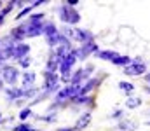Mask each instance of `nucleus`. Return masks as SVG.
I'll return each instance as SVG.
<instances>
[{
	"mask_svg": "<svg viewBox=\"0 0 150 131\" xmlns=\"http://www.w3.org/2000/svg\"><path fill=\"white\" fill-rule=\"evenodd\" d=\"M32 115H33V112H32V108H30V107H26V108H23V110L19 112V117H21L23 121H25V119H28V117H32Z\"/></svg>",
	"mask_w": 150,
	"mask_h": 131,
	"instance_id": "nucleus-26",
	"label": "nucleus"
},
{
	"mask_svg": "<svg viewBox=\"0 0 150 131\" xmlns=\"http://www.w3.org/2000/svg\"><path fill=\"white\" fill-rule=\"evenodd\" d=\"M147 93H150V87H147Z\"/></svg>",
	"mask_w": 150,
	"mask_h": 131,
	"instance_id": "nucleus-36",
	"label": "nucleus"
},
{
	"mask_svg": "<svg viewBox=\"0 0 150 131\" xmlns=\"http://www.w3.org/2000/svg\"><path fill=\"white\" fill-rule=\"evenodd\" d=\"M80 86H74V84H68L67 87H63L61 91H58V94H56V98H58V101H65V100H74L75 96H79V93H80Z\"/></svg>",
	"mask_w": 150,
	"mask_h": 131,
	"instance_id": "nucleus-3",
	"label": "nucleus"
},
{
	"mask_svg": "<svg viewBox=\"0 0 150 131\" xmlns=\"http://www.w3.org/2000/svg\"><path fill=\"white\" fill-rule=\"evenodd\" d=\"M0 123H2V117H0Z\"/></svg>",
	"mask_w": 150,
	"mask_h": 131,
	"instance_id": "nucleus-38",
	"label": "nucleus"
},
{
	"mask_svg": "<svg viewBox=\"0 0 150 131\" xmlns=\"http://www.w3.org/2000/svg\"><path fill=\"white\" fill-rule=\"evenodd\" d=\"M0 89H2V81H0Z\"/></svg>",
	"mask_w": 150,
	"mask_h": 131,
	"instance_id": "nucleus-37",
	"label": "nucleus"
},
{
	"mask_svg": "<svg viewBox=\"0 0 150 131\" xmlns=\"http://www.w3.org/2000/svg\"><path fill=\"white\" fill-rule=\"evenodd\" d=\"M112 63L113 65H117V67H124V68H126V67H129V65L133 63V59H131L129 56H119V58L113 59Z\"/></svg>",
	"mask_w": 150,
	"mask_h": 131,
	"instance_id": "nucleus-17",
	"label": "nucleus"
},
{
	"mask_svg": "<svg viewBox=\"0 0 150 131\" xmlns=\"http://www.w3.org/2000/svg\"><path fill=\"white\" fill-rule=\"evenodd\" d=\"M96 54H98V58H100V59H107V61H113L115 58H119V56H120V54H119V52H115V51H98Z\"/></svg>",
	"mask_w": 150,
	"mask_h": 131,
	"instance_id": "nucleus-14",
	"label": "nucleus"
},
{
	"mask_svg": "<svg viewBox=\"0 0 150 131\" xmlns=\"http://www.w3.org/2000/svg\"><path fill=\"white\" fill-rule=\"evenodd\" d=\"M119 130H122V131H134V130H136V123H134V121H122V123L119 124Z\"/></svg>",
	"mask_w": 150,
	"mask_h": 131,
	"instance_id": "nucleus-20",
	"label": "nucleus"
},
{
	"mask_svg": "<svg viewBox=\"0 0 150 131\" xmlns=\"http://www.w3.org/2000/svg\"><path fill=\"white\" fill-rule=\"evenodd\" d=\"M58 131H77L75 128H61V130H58Z\"/></svg>",
	"mask_w": 150,
	"mask_h": 131,
	"instance_id": "nucleus-32",
	"label": "nucleus"
},
{
	"mask_svg": "<svg viewBox=\"0 0 150 131\" xmlns=\"http://www.w3.org/2000/svg\"><path fill=\"white\" fill-rule=\"evenodd\" d=\"M44 18H45V16H44L42 12H35V14H30V19H28V25H40Z\"/></svg>",
	"mask_w": 150,
	"mask_h": 131,
	"instance_id": "nucleus-21",
	"label": "nucleus"
},
{
	"mask_svg": "<svg viewBox=\"0 0 150 131\" xmlns=\"http://www.w3.org/2000/svg\"><path fill=\"white\" fill-rule=\"evenodd\" d=\"M33 82H35V74L33 72H26V74H23V86L28 89V86L32 87L33 86Z\"/></svg>",
	"mask_w": 150,
	"mask_h": 131,
	"instance_id": "nucleus-19",
	"label": "nucleus"
},
{
	"mask_svg": "<svg viewBox=\"0 0 150 131\" xmlns=\"http://www.w3.org/2000/svg\"><path fill=\"white\" fill-rule=\"evenodd\" d=\"M0 74H2V61H0Z\"/></svg>",
	"mask_w": 150,
	"mask_h": 131,
	"instance_id": "nucleus-35",
	"label": "nucleus"
},
{
	"mask_svg": "<svg viewBox=\"0 0 150 131\" xmlns=\"http://www.w3.org/2000/svg\"><path fill=\"white\" fill-rule=\"evenodd\" d=\"M58 14H59V19H61L63 23H68L70 26H72V25H77V23L80 21V14L75 11L74 7H70V5H67V4H63V5L58 7Z\"/></svg>",
	"mask_w": 150,
	"mask_h": 131,
	"instance_id": "nucleus-1",
	"label": "nucleus"
},
{
	"mask_svg": "<svg viewBox=\"0 0 150 131\" xmlns=\"http://www.w3.org/2000/svg\"><path fill=\"white\" fill-rule=\"evenodd\" d=\"M28 52H30V45L19 42L11 49V58H14V59H23V58H26Z\"/></svg>",
	"mask_w": 150,
	"mask_h": 131,
	"instance_id": "nucleus-7",
	"label": "nucleus"
},
{
	"mask_svg": "<svg viewBox=\"0 0 150 131\" xmlns=\"http://www.w3.org/2000/svg\"><path fill=\"white\" fill-rule=\"evenodd\" d=\"M67 5H70V7H75L77 4H79V0H68V2H65Z\"/></svg>",
	"mask_w": 150,
	"mask_h": 131,
	"instance_id": "nucleus-30",
	"label": "nucleus"
},
{
	"mask_svg": "<svg viewBox=\"0 0 150 131\" xmlns=\"http://www.w3.org/2000/svg\"><path fill=\"white\" fill-rule=\"evenodd\" d=\"M47 44H49L51 47H54V49H56V47H61V45H70V40H68L61 32H58L56 35H52V37H49V39H47Z\"/></svg>",
	"mask_w": 150,
	"mask_h": 131,
	"instance_id": "nucleus-8",
	"label": "nucleus"
},
{
	"mask_svg": "<svg viewBox=\"0 0 150 131\" xmlns=\"http://www.w3.org/2000/svg\"><path fill=\"white\" fill-rule=\"evenodd\" d=\"M126 105H127V108H136V107L142 105V100L140 98H127Z\"/></svg>",
	"mask_w": 150,
	"mask_h": 131,
	"instance_id": "nucleus-24",
	"label": "nucleus"
},
{
	"mask_svg": "<svg viewBox=\"0 0 150 131\" xmlns=\"http://www.w3.org/2000/svg\"><path fill=\"white\" fill-rule=\"evenodd\" d=\"M149 124H150V121H149Z\"/></svg>",
	"mask_w": 150,
	"mask_h": 131,
	"instance_id": "nucleus-40",
	"label": "nucleus"
},
{
	"mask_svg": "<svg viewBox=\"0 0 150 131\" xmlns=\"http://www.w3.org/2000/svg\"><path fill=\"white\" fill-rule=\"evenodd\" d=\"M26 32H28V23H25V25H19L18 28H14L12 32H11V37L14 39V42L19 44L25 37H26Z\"/></svg>",
	"mask_w": 150,
	"mask_h": 131,
	"instance_id": "nucleus-9",
	"label": "nucleus"
},
{
	"mask_svg": "<svg viewBox=\"0 0 150 131\" xmlns=\"http://www.w3.org/2000/svg\"><path fill=\"white\" fill-rule=\"evenodd\" d=\"M35 94H37V89H33V87L23 89V96H26V98H32V96H35Z\"/></svg>",
	"mask_w": 150,
	"mask_h": 131,
	"instance_id": "nucleus-28",
	"label": "nucleus"
},
{
	"mask_svg": "<svg viewBox=\"0 0 150 131\" xmlns=\"http://www.w3.org/2000/svg\"><path fill=\"white\" fill-rule=\"evenodd\" d=\"M145 81L150 84V74H145Z\"/></svg>",
	"mask_w": 150,
	"mask_h": 131,
	"instance_id": "nucleus-34",
	"label": "nucleus"
},
{
	"mask_svg": "<svg viewBox=\"0 0 150 131\" xmlns=\"http://www.w3.org/2000/svg\"><path fill=\"white\" fill-rule=\"evenodd\" d=\"M98 84H100V81H98V79H89L87 82H84V84H82V87H80V93H79V94L87 96V93H91V91L98 86Z\"/></svg>",
	"mask_w": 150,
	"mask_h": 131,
	"instance_id": "nucleus-11",
	"label": "nucleus"
},
{
	"mask_svg": "<svg viewBox=\"0 0 150 131\" xmlns=\"http://www.w3.org/2000/svg\"><path fill=\"white\" fill-rule=\"evenodd\" d=\"M74 103H77V105H82V103H93V96H82V94H79V96H75L74 100H72Z\"/></svg>",
	"mask_w": 150,
	"mask_h": 131,
	"instance_id": "nucleus-22",
	"label": "nucleus"
},
{
	"mask_svg": "<svg viewBox=\"0 0 150 131\" xmlns=\"http://www.w3.org/2000/svg\"><path fill=\"white\" fill-rule=\"evenodd\" d=\"M42 33L45 35V39H49V37L56 35V33H58V30H56L54 23H47V25H44V30H42Z\"/></svg>",
	"mask_w": 150,
	"mask_h": 131,
	"instance_id": "nucleus-18",
	"label": "nucleus"
},
{
	"mask_svg": "<svg viewBox=\"0 0 150 131\" xmlns=\"http://www.w3.org/2000/svg\"><path fill=\"white\" fill-rule=\"evenodd\" d=\"M32 11H33V4H32L30 7H23V11H21V12H19L18 16H16V19H23V18H25L26 14H32Z\"/></svg>",
	"mask_w": 150,
	"mask_h": 131,
	"instance_id": "nucleus-25",
	"label": "nucleus"
},
{
	"mask_svg": "<svg viewBox=\"0 0 150 131\" xmlns=\"http://www.w3.org/2000/svg\"><path fill=\"white\" fill-rule=\"evenodd\" d=\"M0 5H2V2H0Z\"/></svg>",
	"mask_w": 150,
	"mask_h": 131,
	"instance_id": "nucleus-39",
	"label": "nucleus"
},
{
	"mask_svg": "<svg viewBox=\"0 0 150 131\" xmlns=\"http://www.w3.org/2000/svg\"><path fill=\"white\" fill-rule=\"evenodd\" d=\"M14 45H16V42H14V39H12L11 35L0 39V51H9V49H12Z\"/></svg>",
	"mask_w": 150,
	"mask_h": 131,
	"instance_id": "nucleus-16",
	"label": "nucleus"
},
{
	"mask_svg": "<svg viewBox=\"0 0 150 131\" xmlns=\"http://www.w3.org/2000/svg\"><path fill=\"white\" fill-rule=\"evenodd\" d=\"M89 123H91V114H89V112H86V114H82V115L79 117V121H77V124H75V130H77V131L86 130V128L89 126Z\"/></svg>",
	"mask_w": 150,
	"mask_h": 131,
	"instance_id": "nucleus-12",
	"label": "nucleus"
},
{
	"mask_svg": "<svg viewBox=\"0 0 150 131\" xmlns=\"http://www.w3.org/2000/svg\"><path fill=\"white\" fill-rule=\"evenodd\" d=\"M120 115H122V110H115V112L112 114V117H115V119H119Z\"/></svg>",
	"mask_w": 150,
	"mask_h": 131,
	"instance_id": "nucleus-31",
	"label": "nucleus"
},
{
	"mask_svg": "<svg viewBox=\"0 0 150 131\" xmlns=\"http://www.w3.org/2000/svg\"><path fill=\"white\" fill-rule=\"evenodd\" d=\"M86 79H87V70H86V68H80V70H77L74 75L70 77V84H74V86H80V82L86 81Z\"/></svg>",
	"mask_w": 150,
	"mask_h": 131,
	"instance_id": "nucleus-10",
	"label": "nucleus"
},
{
	"mask_svg": "<svg viewBox=\"0 0 150 131\" xmlns=\"http://www.w3.org/2000/svg\"><path fill=\"white\" fill-rule=\"evenodd\" d=\"M44 82H45V93H54L59 87V79L54 72H45L44 74Z\"/></svg>",
	"mask_w": 150,
	"mask_h": 131,
	"instance_id": "nucleus-5",
	"label": "nucleus"
},
{
	"mask_svg": "<svg viewBox=\"0 0 150 131\" xmlns=\"http://www.w3.org/2000/svg\"><path fill=\"white\" fill-rule=\"evenodd\" d=\"M19 65H21L23 68H28V67L32 65V58H28V56H26V58H23V59H19Z\"/></svg>",
	"mask_w": 150,
	"mask_h": 131,
	"instance_id": "nucleus-29",
	"label": "nucleus"
},
{
	"mask_svg": "<svg viewBox=\"0 0 150 131\" xmlns=\"http://www.w3.org/2000/svg\"><path fill=\"white\" fill-rule=\"evenodd\" d=\"M12 131H37V130L32 128L30 124H18V126H14V130Z\"/></svg>",
	"mask_w": 150,
	"mask_h": 131,
	"instance_id": "nucleus-27",
	"label": "nucleus"
},
{
	"mask_svg": "<svg viewBox=\"0 0 150 131\" xmlns=\"http://www.w3.org/2000/svg\"><path fill=\"white\" fill-rule=\"evenodd\" d=\"M42 30H44V25H28V32H26V37H38L42 35Z\"/></svg>",
	"mask_w": 150,
	"mask_h": 131,
	"instance_id": "nucleus-15",
	"label": "nucleus"
},
{
	"mask_svg": "<svg viewBox=\"0 0 150 131\" xmlns=\"http://www.w3.org/2000/svg\"><path fill=\"white\" fill-rule=\"evenodd\" d=\"M124 74H126V75H131V77L147 74V65H145V61H140V58H136L129 67L124 68Z\"/></svg>",
	"mask_w": 150,
	"mask_h": 131,
	"instance_id": "nucleus-2",
	"label": "nucleus"
},
{
	"mask_svg": "<svg viewBox=\"0 0 150 131\" xmlns=\"http://www.w3.org/2000/svg\"><path fill=\"white\" fill-rule=\"evenodd\" d=\"M91 52H98V45L94 42H86V44H82L79 49H75L77 59H86Z\"/></svg>",
	"mask_w": 150,
	"mask_h": 131,
	"instance_id": "nucleus-6",
	"label": "nucleus"
},
{
	"mask_svg": "<svg viewBox=\"0 0 150 131\" xmlns=\"http://www.w3.org/2000/svg\"><path fill=\"white\" fill-rule=\"evenodd\" d=\"M23 5H25V2H21V0L16 2V7H23Z\"/></svg>",
	"mask_w": 150,
	"mask_h": 131,
	"instance_id": "nucleus-33",
	"label": "nucleus"
},
{
	"mask_svg": "<svg viewBox=\"0 0 150 131\" xmlns=\"http://www.w3.org/2000/svg\"><path fill=\"white\" fill-rule=\"evenodd\" d=\"M119 87H120V91H124V93H133V89H134V86L131 84V82H126V81H122V82H119Z\"/></svg>",
	"mask_w": 150,
	"mask_h": 131,
	"instance_id": "nucleus-23",
	"label": "nucleus"
},
{
	"mask_svg": "<svg viewBox=\"0 0 150 131\" xmlns=\"http://www.w3.org/2000/svg\"><path fill=\"white\" fill-rule=\"evenodd\" d=\"M18 77H19V72L16 67H11V65L2 67V81H5L7 84H16Z\"/></svg>",
	"mask_w": 150,
	"mask_h": 131,
	"instance_id": "nucleus-4",
	"label": "nucleus"
},
{
	"mask_svg": "<svg viewBox=\"0 0 150 131\" xmlns=\"http://www.w3.org/2000/svg\"><path fill=\"white\" fill-rule=\"evenodd\" d=\"M5 94H7V100H9V101H16L18 98L23 96V89H18V87H7Z\"/></svg>",
	"mask_w": 150,
	"mask_h": 131,
	"instance_id": "nucleus-13",
	"label": "nucleus"
}]
</instances>
